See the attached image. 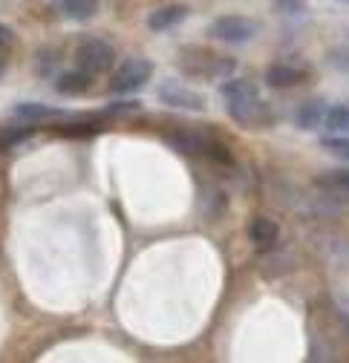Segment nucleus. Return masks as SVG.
Returning <instances> with one entry per match:
<instances>
[{"label":"nucleus","mask_w":349,"mask_h":363,"mask_svg":"<svg viewBox=\"0 0 349 363\" xmlns=\"http://www.w3.org/2000/svg\"><path fill=\"white\" fill-rule=\"evenodd\" d=\"M179 69L191 78H226L234 72V61L231 58H220V55H211L205 50H185L179 58Z\"/></svg>","instance_id":"f03ea898"},{"label":"nucleus","mask_w":349,"mask_h":363,"mask_svg":"<svg viewBox=\"0 0 349 363\" xmlns=\"http://www.w3.org/2000/svg\"><path fill=\"white\" fill-rule=\"evenodd\" d=\"M220 93H223L226 101L228 99H243V96H254L257 93V84L248 81V78H231V81L220 84Z\"/></svg>","instance_id":"f3484780"},{"label":"nucleus","mask_w":349,"mask_h":363,"mask_svg":"<svg viewBox=\"0 0 349 363\" xmlns=\"http://www.w3.org/2000/svg\"><path fill=\"white\" fill-rule=\"evenodd\" d=\"M32 133H35V127H6V130H0V150L18 147L21 142L29 139Z\"/></svg>","instance_id":"a211bd4d"},{"label":"nucleus","mask_w":349,"mask_h":363,"mask_svg":"<svg viewBox=\"0 0 349 363\" xmlns=\"http://www.w3.org/2000/svg\"><path fill=\"white\" fill-rule=\"evenodd\" d=\"M315 185L329 196L349 199V167H338V170H326V173L315 176Z\"/></svg>","instance_id":"f8f14e48"},{"label":"nucleus","mask_w":349,"mask_h":363,"mask_svg":"<svg viewBox=\"0 0 349 363\" xmlns=\"http://www.w3.org/2000/svg\"><path fill=\"white\" fill-rule=\"evenodd\" d=\"M306 78H309V72L294 67V64H272L266 69V75H263L266 86H272V89H294Z\"/></svg>","instance_id":"6e6552de"},{"label":"nucleus","mask_w":349,"mask_h":363,"mask_svg":"<svg viewBox=\"0 0 349 363\" xmlns=\"http://www.w3.org/2000/svg\"><path fill=\"white\" fill-rule=\"evenodd\" d=\"M208 35L223 43H248L257 35V23L243 15H220L208 23Z\"/></svg>","instance_id":"39448f33"},{"label":"nucleus","mask_w":349,"mask_h":363,"mask_svg":"<svg viewBox=\"0 0 349 363\" xmlns=\"http://www.w3.org/2000/svg\"><path fill=\"white\" fill-rule=\"evenodd\" d=\"M323 124L329 127V133H349V104H332L326 107Z\"/></svg>","instance_id":"dca6fc26"},{"label":"nucleus","mask_w":349,"mask_h":363,"mask_svg":"<svg viewBox=\"0 0 349 363\" xmlns=\"http://www.w3.org/2000/svg\"><path fill=\"white\" fill-rule=\"evenodd\" d=\"M4 72H6V64H4V61H0V78H4Z\"/></svg>","instance_id":"a878e982"},{"label":"nucleus","mask_w":349,"mask_h":363,"mask_svg":"<svg viewBox=\"0 0 349 363\" xmlns=\"http://www.w3.org/2000/svg\"><path fill=\"white\" fill-rule=\"evenodd\" d=\"M90 86H93V75L84 69H70V72L55 75V89L61 96H81Z\"/></svg>","instance_id":"9b49d317"},{"label":"nucleus","mask_w":349,"mask_h":363,"mask_svg":"<svg viewBox=\"0 0 349 363\" xmlns=\"http://www.w3.org/2000/svg\"><path fill=\"white\" fill-rule=\"evenodd\" d=\"M326 64L343 75H349V50H329L326 52Z\"/></svg>","instance_id":"4be33fe9"},{"label":"nucleus","mask_w":349,"mask_h":363,"mask_svg":"<svg viewBox=\"0 0 349 363\" xmlns=\"http://www.w3.org/2000/svg\"><path fill=\"white\" fill-rule=\"evenodd\" d=\"M75 64H78V69L90 72V75L110 72L116 64V50L101 38H84L75 50Z\"/></svg>","instance_id":"7ed1b4c3"},{"label":"nucleus","mask_w":349,"mask_h":363,"mask_svg":"<svg viewBox=\"0 0 349 363\" xmlns=\"http://www.w3.org/2000/svg\"><path fill=\"white\" fill-rule=\"evenodd\" d=\"M159 101H165L167 107H177V110H191V113H202L205 110V99L194 89L182 86L179 81H167L159 86Z\"/></svg>","instance_id":"0eeeda50"},{"label":"nucleus","mask_w":349,"mask_h":363,"mask_svg":"<svg viewBox=\"0 0 349 363\" xmlns=\"http://www.w3.org/2000/svg\"><path fill=\"white\" fill-rule=\"evenodd\" d=\"M58 64H61V55H58V52L43 50V52H38V64H35V69H38V75H52Z\"/></svg>","instance_id":"412c9836"},{"label":"nucleus","mask_w":349,"mask_h":363,"mask_svg":"<svg viewBox=\"0 0 349 363\" xmlns=\"http://www.w3.org/2000/svg\"><path fill=\"white\" fill-rule=\"evenodd\" d=\"M165 142L170 147H177L179 153H188V156H202V159H211V162H220V164H231V153L223 142L211 139L202 130H170L165 135Z\"/></svg>","instance_id":"f257e3e1"},{"label":"nucleus","mask_w":349,"mask_h":363,"mask_svg":"<svg viewBox=\"0 0 349 363\" xmlns=\"http://www.w3.org/2000/svg\"><path fill=\"white\" fill-rule=\"evenodd\" d=\"M133 110H139V101H118V104H110L104 113H133Z\"/></svg>","instance_id":"393cba45"},{"label":"nucleus","mask_w":349,"mask_h":363,"mask_svg":"<svg viewBox=\"0 0 349 363\" xmlns=\"http://www.w3.org/2000/svg\"><path fill=\"white\" fill-rule=\"evenodd\" d=\"M188 18V6L185 4H170V6H159L148 15V29L150 32H167L173 26H179Z\"/></svg>","instance_id":"9d476101"},{"label":"nucleus","mask_w":349,"mask_h":363,"mask_svg":"<svg viewBox=\"0 0 349 363\" xmlns=\"http://www.w3.org/2000/svg\"><path fill=\"white\" fill-rule=\"evenodd\" d=\"M306 4L303 0H275V12L277 15H286V18H303L306 15Z\"/></svg>","instance_id":"aec40b11"},{"label":"nucleus","mask_w":349,"mask_h":363,"mask_svg":"<svg viewBox=\"0 0 349 363\" xmlns=\"http://www.w3.org/2000/svg\"><path fill=\"white\" fill-rule=\"evenodd\" d=\"M15 43V32H12V26H6V23H0V55H4L9 47Z\"/></svg>","instance_id":"b1692460"},{"label":"nucleus","mask_w":349,"mask_h":363,"mask_svg":"<svg viewBox=\"0 0 349 363\" xmlns=\"http://www.w3.org/2000/svg\"><path fill=\"white\" fill-rule=\"evenodd\" d=\"M12 113L29 124H40V121H55V118H64V110L58 107H47V104H38V101H23V104H15Z\"/></svg>","instance_id":"ddd939ff"},{"label":"nucleus","mask_w":349,"mask_h":363,"mask_svg":"<svg viewBox=\"0 0 349 363\" xmlns=\"http://www.w3.org/2000/svg\"><path fill=\"white\" fill-rule=\"evenodd\" d=\"M248 240L254 242V248L260 251H272L280 240V228H277V222L269 219V216H254L251 225H248Z\"/></svg>","instance_id":"1a4fd4ad"},{"label":"nucleus","mask_w":349,"mask_h":363,"mask_svg":"<svg viewBox=\"0 0 349 363\" xmlns=\"http://www.w3.org/2000/svg\"><path fill=\"white\" fill-rule=\"evenodd\" d=\"M58 12L70 21H93L99 12V0H58Z\"/></svg>","instance_id":"2eb2a0df"},{"label":"nucleus","mask_w":349,"mask_h":363,"mask_svg":"<svg viewBox=\"0 0 349 363\" xmlns=\"http://www.w3.org/2000/svg\"><path fill=\"white\" fill-rule=\"evenodd\" d=\"M226 110L231 116V121L243 124V127H263L272 121V110L266 101H260V96H243V99H228Z\"/></svg>","instance_id":"423d86ee"},{"label":"nucleus","mask_w":349,"mask_h":363,"mask_svg":"<svg viewBox=\"0 0 349 363\" xmlns=\"http://www.w3.org/2000/svg\"><path fill=\"white\" fill-rule=\"evenodd\" d=\"M323 116H326V104L323 99H309L297 107V127L300 130H318L323 124Z\"/></svg>","instance_id":"4468645a"},{"label":"nucleus","mask_w":349,"mask_h":363,"mask_svg":"<svg viewBox=\"0 0 349 363\" xmlns=\"http://www.w3.org/2000/svg\"><path fill=\"white\" fill-rule=\"evenodd\" d=\"M321 147L326 150V153H332V156H338V159H343V162H349V139L340 133H335V135H326V139H321Z\"/></svg>","instance_id":"6ab92c4d"},{"label":"nucleus","mask_w":349,"mask_h":363,"mask_svg":"<svg viewBox=\"0 0 349 363\" xmlns=\"http://www.w3.org/2000/svg\"><path fill=\"white\" fill-rule=\"evenodd\" d=\"M99 130L101 124H93V121H72V127H61L64 135H93Z\"/></svg>","instance_id":"5701e85b"},{"label":"nucleus","mask_w":349,"mask_h":363,"mask_svg":"<svg viewBox=\"0 0 349 363\" xmlns=\"http://www.w3.org/2000/svg\"><path fill=\"white\" fill-rule=\"evenodd\" d=\"M150 75H153V61H148V58H127L116 69V75L110 81V93L113 96H133V93H139V89L150 81Z\"/></svg>","instance_id":"20e7f679"},{"label":"nucleus","mask_w":349,"mask_h":363,"mask_svg":"<svg viewBox=\"0 0 349 363\" xmlns=\"http://www.w3.org/2000/svg\"><path fill=\"white\" fill-rule=\"evenodd\" d=\"M343 4H349V0H343Z\"/></svg>","instance_id":"bb28decb"}]
</instances>
